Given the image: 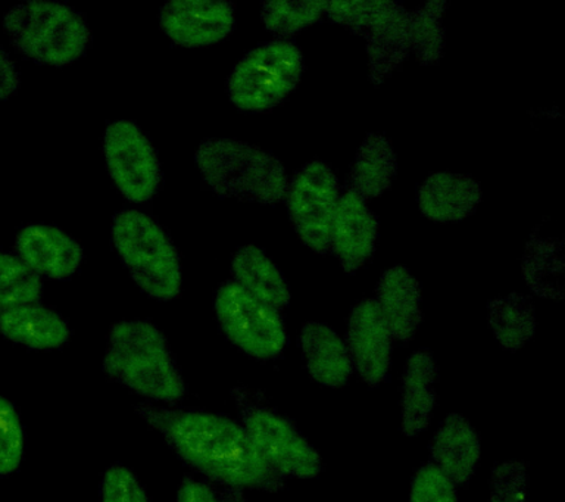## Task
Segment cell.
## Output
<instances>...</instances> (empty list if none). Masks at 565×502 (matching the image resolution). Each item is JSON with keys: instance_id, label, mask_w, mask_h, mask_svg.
I'll return each instance as SVG.
<instances>
[{"instance_id": "cell-1", "label": "cell", "mask_w": 565, "mask_h": 502, "mask_svg": "<svg viewBox=\"0 0 565 502\" xmlns=\"http://www.w3.org/2000/svg\"><path fill=\"white\" fill-rule=\"evenodd\" d=\"M137 413L193 469L233 488H276L278 476L260 458L245 427L202 412L139 405Z\"/></svg>"}, {"instance_id": "cell-2", "label": "cell", "mask_w": 565, "mask_h": 502, "mask_svg": "<svg viewBox=\"0 0 565 502\" xmlns=\"http://www.w3.org/2000/svg\"><path fill=\"white\" fill-rule=\"evenodd\" d=\"M104 370L114 381L145 398L177 403L183 398V377L158 328L148 321H119L110 329Z\"/></svg>"}, {"instance_id": "cell-3", "label": "cell", "mask_w": 565, "mask_h": 502, "mask_svg": "<svg viewBox=\"0 0 565 502\" xmlns=\"http://www.w3.org/2000/svg\"><path fill=\"white\" fill-rule=\"evenodd\" d=\"M194 161L207 186L223 197L277 204L289 189L281 162L264 149L241 140H203Z\"/></svg>"}, {"instance_id": "cell-4", "label": "cell", "mask_w": 565, "mask_h": 502, "mask_svg": "<svg viewBox=\"0 0 565 502\" xmlns=\"http://www.w3.org/2000/svg\"><path fill=\"white\" fill-rule=\"evenodd\" d=\"M113 244L132 280L149 297L170 301L180 293L179 253L152 217L137 210L115 214Z\"/></svg>"}, {"instance_id": "cell-5", "label": "cell", "mask_w": 565, "mask_h": 502, "mask_svg": "<svg viewBox=\"0 0 565 502\" xmlns=\"http://www.w3.org/2000/svg\"><path fill=\"white\" fill-rule=\"evenodd\" d=\"M13 46L35 63L66 65L78 60L90 42L86 21L65 3L30 0L3 19Z\"/></svg>"}, {"instance_id": "cell-6", "label": "cell", "mask_w": 565, "mask_h": 502, "mask_svg": "<svg viewBox=\"0 0 565 502\" xmlns=\"http://www.w3.org/2000/svg\"><path fill=\"white\" fill-rule=\"evenodd\" d=\"M327 15L366 41L370 81L382 85L408 60L409 12L392 0H338L326 2Z\"/></svg>"}, {"instance_id": "cell-7", "label": "cell", "mask_w": 565, "mask_h": 502, "mask_svg": "<svg viewBox=\"0 0 565 502\" xmlns=\"http://www.w3.org/2000/svg\"><path fill=\"white\" fill-rule=\"evenodd\" d=\"M303 55L295 43L265 42L247 52L228 77L230 100L245 111L276 107L298 86Z\"/></svg>"}, {"instance_id": "cell-8", "label": "cell", "mask_w": 565, "mask_h": 502, "mask_svg": "<svg viewBox=\"0 0 565 502\" xmlns=\"http://www.w3.org/2000/svg\"><path fill=\"white\" fill-rule=\"evenodd\" d=\"M215 312L225 337L246 354L269 360L285 350L286 328L276 308L259 301L236 281L221 286Z\"/></svg>"}, {"instance_id": "cell-9", "label": "cell", "mask_w": 565, "mask_h": 502, "mask_svg": "<svg viewBox=\"0 0 565 502\" xmlns=\"http://www.w3.org/2000/svg\"><path fill=\"white\" fill-rule=\"evenodd\" d=\"M286 195L287 211L300 239L318 254L329 253L339 201V182L333 171L326 162H309L291 180Z\"/></svg>"}, {"instance_id": "cell-10", "label": "cell", "mask_w": 565, "mask_h": 502, "mask_svg": "<svg viewBox=\"0 0 565 502\" xmlns=\"http://www.w3.org/2000/svg\"><path fill=\"white\" fill-rule=\"evenodd\" d=\"M104 153L110 178L128 201L141 204L157 193L161 165L139 126L128 120L110 122L105 130Z\"/></svg>"}, {"instance_id": "cell-11", "label": "cell", "mask_w": 565, "mask_h": 502, "mask_svg": "<svg viewBox=\"0 0 565 502\" xmlns=\"http://www.w3.org/2000/svg\"><path fill=\"white\" fill-rule=\"evenodd\" d=\"M243 423L256 451L278 476L311 479L320 474V453L286 418L249 405L243 407Z\"/></svg>"}, {"instance_id": "cell-12", "label": "cell", "mask_w": 565, "mask_h": 502, "mask_svg": "<svg viewBox=\"0 0 565 502\" xmlns=\"http://www.w3.org/2000/svg\"><path fill=\"white\" fill-rule=\"evenodd\" d=\"M159 24L177 45L199 47L233 32L234 8L218 0H171L159 11Z\"/></svg>"}, {"instance_id": "cell-13", "label": "cell", "mask_w": 565, "mask_h": 502, "mask_svg": "<svg viewBox=\"0 0 565 502\" xmlns=\"http://www.w3.org/2000/svg\"><path fill=\"white\" fill-rule=\"evenodd\" d=\"M347 346L362 381L377 386L386 378L392 363L393 334L374 299H365L353 308Z\"/></svg>"}, {"instance_id": "cell-14", "label": "cell", "mask_w": 565, "mask_h": 502, "mask_svg": "<svg viewBox=\"0 0 565 502\" xmlns=\"http://www.w3.org/2000/svg\"><path fill=\"white\" fill-rule=\"evenodd\" d=\"M379 239V222L355 192L339 197L331 226L330 248L347 273H355L371 257Z\"/></svg>"}, {"instance_id": "cell-15", "label": "cell", "mask_w": 565, "mask_h": 502, "mask_svg": "<svg viewBox=\"0 0 565 502\" xmlns=\"http://www.w3.org/2000/svg\"><path fill=\"white\" fill-rule=\"evenodd\" d=\"M15 246L18 257L38 276L68 279L82 266V246L65 232L46 224L22 228Z\"/></svg>"}, {"instance_id": "cell-16", "label": "cell", "mask_w": 565, "mask_h": 502, "mask_svg": "<svg viewBox=\"0 0 565 502\" xmlns=\"http://www.w3.org/2000/svg\"><path fill=\"white\" fill-rule=\"evenodd\" d=\"M377 306L393 339L409 341L422 324V288L408 268H388L380 277Z\"/></svg>"}, {"instance_id": "cell-17", "label": "cell", "mask_w": 565, "mask_h": 502, "mask_svg": "<svg viewBox=\"0 0 565 502\" xmlns=\"http://www.w3.org/2000/svg\"><path fill=\"white\" fill-rule=\"evenodd\" d=\"M483 200L479 182L468 175L436 173L422 184L418 206L433 222H459L470 217Z\"/></svg>"}, {"instance_id": "cell-18", "label": "cell", "mask_w": 565, "mask_h": 502, "mask_svg": "<svg viewBox=\"0 0 565 502\" xmlns=\"http://www.w3.org/2000/svg\"><path fill=\"white\" fill-rule=\"evenodd\" d=\"M437 365L428 351L409 356L402 376V431L406 436L423 434L430 425L436 405Z\"/></svg>"}, {"instance_id": "cell-19", "label": "cell", "mask_w": 565, "mask_h": 502, "mask_svg": "<svg viewBox=\"0 0 565 502\" xmlns=\"http://www.w3.org/2000/svg\"><path fill=\"white\" fill-rule=\"evenodd\" d=\"M431 457L455 484L470 480L481 457L480 438L471 423L449 414L433 438Z\"/></svg>"}, {"instance_id": "cell-20", "label": "cell", "mask_w": 565, "mask_h": 502, "mask_svg": "<svg viewBox=\"0 0 565 502\" xmlns=\"http://www.w3.org/2000/svg\"><path fill=\"white\" fill-rule=\"evenodd\" d=\"M0 333L31 350H56L64 346L71 337L66 321L38 303L0 310Z\"/></svg>"}, {"instance_id": "cell-21", "label": "cell", "mask_w": 565, "mask_h": 502, "mask_svg": "<svg viewBox=\"0 0 565 502\" xmlns=\"http://www.w3.org/2000/svg\"><path fill=\"white\" fill-rule=\"evenodd\" d=\"M300 346L309 374L327 387H340L352 374V360L347 343L330 325L311 321L300 332Z\"/></svg>"}, {"instance_id": "cell-22", "label": "cell", "mask_w": 565, "mask_h": 502, "mask_svg": "<svg viewBox=\"0 0 565 502\" xmlns=\"http://www.w3.org/2000/svg\"><path fill=\"white\" fill-rule=\"evenodd\" d=\"M397 174V158L386 136L370 133L358 149L353 160L351 191L362 200L383 195L391 189Z\"/></svg>"}, {"instance_id": "cell-23", "label": "cell", "mask_w": 565, "mask_h": 502, "mask_svg": "<svg viewBox=\"0 0 565 502\" xmlns=\"http://www.w3.org/2000/svg\"><path fill=\"white\" fill-rule=\"evenodd\" d=\"M232 273L236 284L273 308L290 302V289L276 264L258 246L247 245L233 255Z\"/></svg>"}, {"instance_id": "cell-24", "label": "cell", "mask_w": 565, "mask_h": 502, "mask_svg": "<svg viewBox=\"0 0 565 502\" xmlns=\"http://www.w3.org/2000/svg\"><path fill=\"white\" fill-rule=\"evenodd\" d=\"M489 324L502 348L508 351L520 350L536 332L533 302L520 293L493 299L489 303Z\"/></svg>"}, {"instance_id": "cell-25", "label": "cell", "mask_w": 565, "mask_h": 502, "mask_svg": "<svg viewBox=\"0 0 565 502\" xmlns=\"http://www.w3.org/2000/svg\"><path fill=\"white\" fill-rule=\"evenodd\" d=\"M523 270L530 288L541 297L563 298L561 244L533 236L525 249Z\"/></svg>"}, {"instance_id": "cell-26", "label": "cell", "mask_w": 565, "mask_h": 502, "mask_svg": "<svg viewBox=\"0 0 565 502\" xmlns=\"http://www.w3.org/2000/svg\"><path fill=\"white\" fill-rule=\"evenodd\" d=\"M448 2L431 0L409 12V41L419 63H439L445 51V28L441 23Z\"/></svg>"}, {"instance_id": "cell-27", "label": "cell", "mask_w": 565, "mask_h": 502, "mask_svg": "<svg viewBox=\"0 0 565 502\" xmlns=\"http://www.w3.org/2000/svg\"><path fill=\"white\" fill-rule=\"evenodd\" d=\"M324 11L326 2L317 0H268L263 3L260 19L269 32L291 36L320 20Z\"/></svg>"}, {"instance_id": "cell-28", "label": "cell", "mask_w": 565, "mask_h": 502, "mask_svg": "<svg viewBox=\"0 0 565 502\" xmlns=\"http://www.w3.org/2000/svg\"><path fill=\"white\" fill-rule=\"evenodd\" d=\"M42 279L15 255L0 253V310L35 303L42 295Z\"/></svg>"}, {"instance_id": "cell-29", "label": "cell", "mask_w": 565, "mask_h": 502, "mask_svg": "<svg viewBox=\"0 0 565 502\" xmlns=\"http://www.w3.org/2000/svg\"><path fill=\"white\" fill-rule=\"evenodd\" d=\"M24 439L15 407L0 395V476L15 473L24 457Z\"/></svg>"}, {"instance_id": "cell-30", "label": "cell", "mask_w": 565, "mask_h": 502, "mask_svg": "<svg viewBox=\"0 0 565 502\" xmlns=\"http://www.w3.org/2000/svg\"><path fill=\"white\" fill-rule=\"evenodd\" d=\"M411 502H459L457 487L435 464L422 467L411 484Z\"/></svg>"}, {"instance_id": "cell-31", "label": "cell", "mask_w": 565, "mask_h": 502, "mask_svg": "<svg viewBox=\"0 0 565 502\" xmlns=\"http://www.w3.org/2000/svg\"><path fill=\"white\" fill-rule=\"evenodd\" d=\"M490 502H529L527 471L520 461H507L493 470Z\"/></svg>"}, {"instance_id": "cell-32", "label": "cell", "mask_w": 565, "mask_h": 502, "mask_svg": "<svg viewBox=\"0 0 565 502\" xmlns=\"http://www.w3.org/2000/svg\"><path fill=\"white\" fill-rule=\"evenodd\" d=\"M100 502H149V498L132 471L113 466L102 479Z\"/></svg>"}, {"instance_id": "cell-33", "label": "cell", "mask_w": 565, "mask_h": 502, "mask_svg": "<svg viewBox=\"0 0 565 502\" xmlns=\"http://www.w3.org/2000/svg\"><path fill=\"white\" fill-rule=\"evenodd\" d=\"M20 86L15 65L9 58L7 52L0 47V100L11 98Z\"/></svg>"}, {"instance_id": "cell-34", "label": "cell", "mask_w": 565, "mask_h": 502, "mask_svg": "<svg viewBox=\"0 0 565 502\" xmlns=\"http://www.w3.org/2000/svg\"><path fill=\"white\" fill-rule=\"evenodd\" d=\"M177 502H218V500L206 484L188 479L181 484Z\"/></svg>"}]
</instances>
